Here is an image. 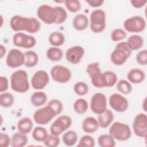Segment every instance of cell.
<instances>
[{
	"instance_id": "e575fe53",
	"label": "cell",
	"mask_w": 147,
	"mask_h": 147,
	"mask_svg": "<svg viewBox=\"0 0 147 147\" xmlns=\"http://www.w3.org/2000/svg\"><path fill=\"white\" fill-rule=\"evenodd\" d=\"M116 87L117 90L123 94H130L132 91L131 84L129 82L124 79L120 80L117 83Z\"/></svg>"
},
{
	"instance_id": "681fc988",
	"label": "cell",
	"mask_w": 147,
	"mask_h": 147,
	"mask_svg": "<svg viewBox=\"0 0 147 147\" xmlns=\"http://www.w3.org/2000/svg\"><path fill=\"white\" fill-rule=\"evenodd\" d=\"M86 2L91 7H97L102 5L104 2L103 0H86Z\"/></svg>"
},
{
	"instance_id": "3957f363",
	"label": "cell",
	"mask_w": 147,
	"mask_h": 147,
	"mask_svg": "<svg viewBox=\"0 0 147 147\" xmlns=\"http://www.w3.org/2000/svg\"><path fill=\"white\" fill-rule=\"evenodd\" d=\"M131 49L126 41L119 42L116 45L115 49L110 55L112 63L116 65L123 64L131 54Z\"/></svg>"
},
{
	"instance_id": "f1b7e54d",
	"label": "cell",
	"mask_w": 147,
	"mask_h": 147,
	"mask_svg": "<svg viewBox=\"0 0 147 147\" xmlns=\"http://www.w3.org/2000/svg\"><path fill=\"white\" fill-rule=\"evenodd\" d=\"M78 136L76 131L70 130L65 132L62 136L63 143L68 146H72L76 144L78 141Z\"/></svg>"
},
{
	"instance_id": "5b68a950",
	"label": "cell",
	"mask_w": 147,
	"mask_h": 147,
	"mask_svg": "<svg viewBox=\"0 0 147 147\" xmlns=\"http://www.w3.org/2000/svg\"><path fill=\"white\" fill-rule=\"evenodd\" d=\"M109 134L115 140L125 141L131 136V131L128 125L120 122L113 123L109 130Z\"/></svg>"
},
{
	"instance_id": "9c48e42d",
	"label": "cell",
	"mask_w": 147,
	"mask_h": 147,
	"mask_svg": "<svg viewBox=\"0 0 147 147\" xmlns=\"http://www.w3.org/2000/svg\"><path fill=\"white\" fill-rule=\"evenodd\" d=\"M72 125V119L67 115H60L57 117L50 126L51 134L59 136L64 131L69 129Z\"/></svg>"
},
{
	"instance_id": "836d02e7",
	"label": "cell",
	"mask_w": 147,
	"mask_h": 147,
	"mask_svg": "<svg viewBox=\"0 0 147 147\" xmlns=\"http://www.w3.org/2000/svg\"><path fill=\"white\" fill-rule=\"evenodd\" d=\"M14 102L13 95L9 92H2L0 95V105L2 107L7 108L12 106Z\"/></svg>"
},
{
	"instance_id": "8d00e7d4",
	"label": "cell",
	"mask_w": 147,
	"mask_h": 147,
	"mask_svg": "<svg viewBox=\"0 0 147 147\" xmlns=\"http://www.w3.org/2000/svg\"><path fill=\"white\" fill-rule=\"evenodd\" d=\"M105 77L106 87H111L115 85L118 80L117 75L115 72L111 71H106L103 72Z\"/></svg>"
},
{
	"instance_id": "ab89813d",
	"label": "cell",
	"mask_w": 147,
	"mask_h": 147,
	"mask_svg": "<svg viewBox=\"0 0 147 147\" xmlns=\"http://www.w3.org/2000/svg\"><path fill=\"white\" fill-rule=\"evenodd\" d=\"M95 145L94 138L89 135L83 136L79 141L78 146L94 147Z\"/></svg>"
},
{
	"instance_id": "b9f144b4",
	"label": "cell",
	"mask_w": 147,
	"mask_h": 147,
	"mask_svg": "<svg viewBox=\"0 0 147 147\" xmlns=\"http://www.w3.org/2000/svg\"><path fill=\"white\" fill-rule=\"evenodd\" d=\"M57 11V20L56 21V24L63 23L67 18V12L65 9L61 6H55Z\"/></svg>"
},
{
	"instance_id": "83f0119b",
	"label": "cell",
	"mask_w": 147,
	"mask_h": 147,
	"mask_svg": "<svg viewBox=\"0 0 147 147\" xmlns=\"http://www.w3.org/2000/svg\"><path fill=\"white\" fill-rule=\"evenodd\" d=\"M46 55L48 59L51 61H57L61 60L64 53L61 49L56 47H52L47 49Z\"/></svg>"
},
{
	"instance_id": "1f68e13d",
	"label": "cell",
	"mask_w": 147,
	"mask_h": 147,
	"mask_svg": "<svg viewBox=\"0 0 147 147\" xmlns=\"http://www.w3.org/2000/svg\"><path fill=\"white\" fill-rule=\"evenodd\" d=\"M48 131L47 129L41 126L36 127L32 131V138L36 141H44L48 137Z\"/></svg>"
},
{
	"instance_id": "74e56055",
	"label": "cell",
	"mask_w": 147,
	"mask_h": 147,
	"mask_svg": "<svg viewBox=\"0 0 147 147\" xmlns=\"http://www.w3.org/2000/svg\"><path fill=\"white\" fill-rule=\"evenodd\" d=\"M64 2L66 8L72 13L78 12L82 7L81 3L78 0H66Z\"/></svg>"
},
{
	"instance_id": "4dcf8cb0",
	"label": "cell",
	"mask_w": 147,
	"mask_h": 147,
	"mask_svg": "<svg viewBox=\"0 0 147 147\" xmlns=\"http://www.w3.org/2000/svg\"><path fill=\"white\" fill-rule=\"evenodd\" d=\"M98 144L101 147H114L115 146V139L110 134L100 135L98 138Z\"/></svg>"
},
{
	"instance_id": "7c38bea8",
	"label": "cell",
	"mask_w": 147,
	"mask_h": 147,
	"mask_svg": "<svg viewBox=\"0 0 147 147\" xmlns=\"http://www.w3.org/2000/svg\"><path fill=\"white\" fill-rule=\"evenodd\" d=\"M13 43L17 47L28 49L36 45V40L32 36L22 32H17L13 36Z\"/></svg>"
},
{
	"instance_id": "9a60e30c",
	"label": "cell",
	"mask_w": 147,
	"mask_h": 147,
	"mask_svg": "<svg viewBox=\"0 0 147 147\" xmlns=\"http://www.w3.org/2000/svg\"><path fill=\"white\" fill-rule=\"evenodd\" d=\"M109 103L114 110L118 113L125 111L129 106L127 99L118 93H114L110 95Z\"/></svg>"
},
{
	"instance_id": "f907efd6",
	"label": "cell",
	"mask_w": 147,
	"mask_h": 147,
	"mask_svg": "<svg viewBox=\"0 0 147 147\" xmlns=\"http://www.w3.org/2000/svg\"><path fill=\"white\" fill-rule=\"evenodd\" d=\"M6 52V47L3 45L2 44L0 45V57L1 58H2L3 56L5 55Z\"/></svg>"
},
{
	"instance_id": "ee69618b",
	"label": "cell",
	"mask_w": 147,
	"mask_h": 147,
	"mask_svg": "<svg viewBox=\"0 0 147 147\" xmlns=\"http://www.w3.org/2000/svg\"><path fill=\"white\" fill-rule=\"evenodd\" d=\"M47 104L50 105L54 109L57 115L60 114L63 110V105L62 102L59 99H52Z\"/></svg>"
},
{
	"instance_id": "484cf974",
	"label": "cell",
	"mask_w": 147,
	"mask_h": 147,
	"mask_svg": "<svg viewBox=\"0 0 147 147\" xmlns=\"http://www.w3.org/2000/svg\"><path fill=\"white\" fill-rule=\"evenodd\" d=\"M48 41L51 45L57 47L62 45L64 43L65 36L61 32L55 31L49 34Z\"/></svg>"
},
{
	"instance_id": "7dc6e473",
	"label": "cell",
	"mask_w": 147,
	"mask_h": 147,
	"mask_svg": "<svg viewBox=\"0 0 147 147\" xmlns=\"http://www.w3.org/2000/svg\"><path fill=\"white\" fill-rule=\"evenodd\" d=\"M9 87V80L8 79L4 76L0 77V92H5Z\"/></svg>"
},
{
	"instance_id": "cb8c5ba5",
	"label": "cell",
	"mask_w": 147,
	"mask_h": 147,
	"mask_svg": "<svg viewBox=\"0 0 147 147\" xmlns=\"http://www.w3.org/2000/svg\"><path fill=\"white\" fill-rule=\"evenodd\" d=\"M47 101V95L42 91H36L30 96V102L35 107L43 106Z\"/></svg>"
},
{
	"instance_id": "30bf717a",
	"label": "cell",
	"mask_w": 147,
	"mask_h": 147,
	"mask_svg": "<svg viewBox=\"0 0 147 147\" xmlns=\"http://www.w3.org/2000/svg\"><path fill=\"white\" fill-rule=\"evenodd\" d=\"M51 75L54 81L60 83H65L71 79L72 72L65 66L55 65L51 68Z\"/></svg>"
},
{
	"instance_id": "5bb4252c",
	"label": "cell",
	"mask_w": 147,
	"mask_h": 147,
	"mask_svg": "<svg viewBox=\"0 0 147 147\" xmlns=\"http://www.w3.org/2000/svg\"><path fill=\"white\" fill-rule=\"evenodd\" d=\"M25 56L21 51L13 48L7 53L6 59V65L12 68H16L24 64Z\"/></svg>"
},
{
	"instance_id": "ffe728a7",
	"label": "cell",
	"mask_w": 147,
	"mask_h": 147,
	"mask_svg": "<svg viewBox=\"0 0 147 147\" xmlns=\"http://www.w3.org/2000/svg\"><path fill=\"white\" fill-rule=\"evenodd\" d=\"M127 78L130 83L133 84H139L145 80V74L141 69L134 68L128 72Z\"/></svg>"
},
{
	"instance_id": "603a6c76",
	"label": "cell",
	"mask_w": 147,
	"mask_h": 147,
	"mask_svg": "<svg viewBox=\"0 0 147 147\" xmlns=\"http://www.w3.org/2000/svg\"><path fill=\"white\" fill-rule=\"evenodd\" d=\"M28 142V137L26 134L18 131L12 135L10 145L12 147H22L25 146Z\"/></svg>"
},
{
	"instance_id": "ba28073f",
	"label": "cell",
	"mask_w": 147,
	"mask_h": 147,
	"mask_svg": "<svg viewBox=\"0 0 147 147\" xmlns=\"http://www.w3.org/2000/svg\"><path fill=\"white\" fill-rule=\"evenodd\" d=\"M145 19L140 16H134L127 18L123 22L124 29L130 33H140L146 27Z\"/></svg>"
},
{
	"instance_id": "d4e9b609",
	"label": "cell",
	"mask_w": 147,
	"mask_h": 147,
	"mask_svg": "<svg viewBox=\"0 0 147 147\" xmlns=\"http://www.w3.org/2000/svg\"><path fill=\"white\" fill-rule=\"evenodd\" d=\"M25 61L24 65L26 67H33L36 66L38 62V54L33 51H27L24 53Z\"/></svg>"
},
{
	"instance_id": "8fae6325",
	"label": "cell",
	"mask_w": 147,
	"mask_h": 147,
	"mask_svg": "<svg viewBox=\"0 0 147 147\" xmlns=\"http://www.w3.org/2000/svg\"><path fill=\"white\" fill-rule=\"evenodd\" d=\"M134 134L139 137L146 138L147 136V116L144 113L136 115L133 122Z\"/></svg>"
},
{
	"instance_id": "d6a6232c",
	"label": "cell",
	"mask_w": 147,
	"mask_h": 147,
	"mask_svg": "<svg viewBox=\"0 0 147 147\" xmlns=\"http://www.w3.org/2000/svg\"><path fill=\"white\" fill-rule=\"evenodd\" d=\"M88 102L83 98H78L74 102V109L78 114H82L86 113L88 109Z\"/></svg>"
},
{
	"instance_id": "e0dca14e",
	"label": "cell",
	"mask_w": 147,
	"mask_h": 147,
	"mask_svg": "<svg viewBox=\"0 0 147 147\" xmlns=\"http://www.w3.org/2000/svg\"><path fill=\"white\" fill-rule=\"evenodd\" d=\"M84 48L80 45H75L68 48L65 52L67 60L74 64L79 63L84 55Z\"/></svg>"
},
{
	"instance_id": "4316f807",
	"label": "cell",
	"mask_w": 147,
	"mask_h": 147,
	"mask_svg": "<svg viewBox=\"0 0 147 147\" xmlns=\"http://www.w3.org/2000/svg\"><path fill=\"white\" fill-rule=\"evenodd\" d=\"M129 44L131 51H136L140 49L144 45L143 38L137 34L130 36L126 41Z\"/></svg>"
},
{
	"instance_id": "f35d334b",
	"label": "cell",
	"mask_w": 147,
	"mask_h": 147,
	"mask_svg": "<svg viewBox=\"0 0 147 147\" xmlns=\"http://www.w3.org/2000/svg\"><path fill=\"white\" fill-rule=\"evenodd\" d=\"M126 36L127 33L126 31L121 28L114 29L111 33V39L114 42L120 41L125 38Z\"/></svg>"
},
{
	"instance_id": "c3c4849f",
	"label": "cell",
	"mask_w": 147,
	"mask_h": 147,
	"mask_svg": "<svg viewBox=\"0 0 147 147\" xmlns=\"http://www.w3.org/2000/svg\"><path fill=\"white\" fill-rule=\"evenodd\" d=\"M146 0H131L130 1V3L133 6L136 8H141L145 5L146 3Z\"/></svg>"
},
{
	"instance_id": "7402d4cb",
	"label": "cell",
	"mask_w": 147,
	"mask_h": 147,
	"mask_svg": "<svg viewBox=\"0 0 147 147\" xmlns=\"http://www.w3.org/2000/svg\"><path fill=\"white\" fill-rule=\"evenodd\" d=\"M17 127L18 131L22 134H27L32 131L33 127V123L29 117H25L21 118L18 121Z\"/></svg>"
},
{
	"instance_id": "8992f818",
	"label": "cell",
	"mask_w": 147,
	"mask_h": 147,
	"mask_svg": "<svg viewBox=\"0 0 147 147\" xmlns=\"http://www.w3.org/2000/svg\"><path fill=\"white\" fill-rule=\"evenodd\" d=\"M57 115L54 109L48 104L34 111L33 119L36 123L39 125L48 124Z\"/></svg>"
},
{
	"instance_id": "f6af8a7d",
	"label": "cell",
	"mask_w": 147,
	"mask_h": 147,
	"mask_svg": "<svg viewBox=\"0 0 147 147\" xmlns=\"http://www.w3.org/2000/svg\"><path fill=\"white\" fill-rule=\"evenodd\" d=\"M86 72L88 74L89 76H91L93 74L100 72V68L99 67V64L98 62H94L88 64L87 65L86 69Z\"/></svg>"
},
{
	"instance_id": "7bdbcfd3",
	"label": "cell",
	"mask_w": 147,
	"mask_h": 147,
	"mask_svg": "<svg viewBox=\"0 0 147 147\" xmlns=\"http://www.w3.org/2000/svg\"><path fill=\"white\" fill-rule=\"evenodd\" d=\"M136 61L140 65H145L147 64V50L142 49L136 55Z\"/></svg>"
},
{
	"instance_id": "6da1fadb",
	"label": "cell",
	"mask_w": 147,
	"mask_h": 147,
	"mask_svg": "<svg viewBox=\"0 0 147 147\" xmlns=\"http://www.w3.org/2000/svg\"><path fill=\"white\" fill-rule=\"evenodd\" d=\"M10 26L13 30L17 32L25 31L29 33H35L40 30L41 24L35 17L15 15L10 20Z\"/></svg>"
},
{
	"instance_id": "44dd1931",
	"label": "cell",
	"mask_w": 147,
	"mask_h": 147,
	"mask_svg": "<svg viewBox=\"0 0 147 147\" xmlns=\"http://www.w3.org/2000/svg\"><path fill=\"white\" fill-rule=\"evenodd\" d=\"M114 117L113 111L109 109H106L104 112L99 114L98 116L97 120L99 126L102 128L109 127L113 121Z\"/></svg>"
},
{
	"instance_id": "bcb514c9",
	"label": "cell",
	"mask_w": 147,
	"mask_h": 147,
	"mask_svg": "<svg viewBox=\"0 0 147 147\" xmlns=\"http://www.w3.org/2000/svg\"><path fill=\"white\" fill-rule=\"evenodd\" d=\"M11 144V138L9 136L5 133H1V145L3 147H7Z\"/></svg>"
},
{
	"instance_id": "277c9868",
	"label": "cell",
	"mask_w": 147,
	"mask_h": 147,
	"mask_svg": "<svg viewBox=\"0 0 147 147\" xmlns=\"http://www.w3.org/2000/svg\"><path fill=\"white\" fill-rule=\"evenodd\" d=\"M106 13L102 9L93 10L90 16V29L94 33H99L106 28Z\"/></svg>"
},
{
	"instance_id": "4fadbf2b",
	"label": "cell",
	"mask_w": 147,
	"mask_h": 147,
	"mask_svg": "<svg viewBox=\"0 0 147 147\" xmlns=\"http://www.w3.org/2000/svg\"><path fill=\"white\" fill-rule=\"evenodd\" d=\"M90 108L92 112L99 115L107 109V99L106 96L100 92L94 94L90 100Z\"/></svg>"
},
{
	"instance_id": "7a4b0ae2",
	"label": "cell",
	"mask_w": 147,
	"mask_h": 147,
	"mask_svg": "<svg viewBox=\"0 0 147 147\" xmlns=\"http://www.w3.org/2000/svg\"><path fill=\"white\" fill-rule=\"evenodd\" d=\"M11 89L18 93H24L29 90L30 85L26 71L19 69L13 72L10 76Z\"/></svg>"
},
{
	"instance_id": "60d3db41",
	"label": "cell",
	"mask_w": 147,
	"mask_h": 147,
	"mask_svg": "<svg viewBox=\"0 0 147 147\" xmlns=\"http://www.w3.org/2000/svg\"><path fill=\"white\" fill-rule=\"evenodd\" d=\"M60 140L58 136L51 134L48 135V137L44 141V144L48 147H56L60 144Z\"/></svg>"
},
{
	"instance_id": "f546056e",
	"label": "cell",
	"mask_w": 147,
	"mask_h": 147,
	"mask_svg": "<svg viewBox=\"0 0 147 147\" xmlns=\"http://www.w3.org/2000/svg\"><path fill=\"white\" fill-rule=\"evenodd\" d=\"M91 82L92 85L96 88H103L106 87V83L103 72H98L91 76Z\"/></svg>"
},
{
	"instance_id": "d590c367",
	"label": "cell",
	"mask_w": 147,
	"mask_h": 147,
	"mask_svg": "<svg viewBox=\"0 0 147 147\" xmlns=\"http://www.w3.org/2000/svg\"><path fill=\"white\" fill-rule=\"evenodd\" d=\"M74 90L79 96H84L88 92V86L83 82H76L74 86Z\"/></svg>"
},
{
	"instance_id": "ac0fdd59",
	"label": "cell",
	"mask_w": 147,
	"mask_h": 147,
	"mask_svg": "<svg viewBox=\"0 0 147 147\" xmlns=\"http://www.w3.org/2000/svg\"><path fill=\"white\" fill-rule=\"evenodd\" d=\"M88 24L89 20L88 17L83 13L76 14L72 20L73 27L78 31L85 30L88 27Z\"/></svg>"
},
{
	"instance_id": "52a82bcc",
	"label": "cell",
	"mask_w": 147,
	"mask_h": 147,
	"mask_svg": "<svg viewBox=\"0 0 147 147\" xmlns=\"http://www.w3.org/2000/svg\"><path fill=\"white\" fill-rule=\"evenodd\" d=\"M38 17L46 24H55L57 20V11L55 7L48 4L40 5L37 10Z\"/></svg>"
},
{
	"instance_id": "2e32d148",
	"label": "cell",
	"mask_w": 147,
	"mask_h": 147,
	"mask_svg": "<svg viewBox=\"0 0 147 147\" xmlns=\"http://www.w3.org/2000/svg\"><path fill=\"white\" fill-rule=\"evenodd\" d=\"M49 81V76L47 72L44 70H38L34 72L31 79L32 87L37 90L44 88Z\"/></svg>"
},
{
	"instance_id": "d6986e66",
	"label": "cell",
	"mask_w": 147,
	"mask_h": 147,
	"mask_svg": "<svg viewBox=\"0 0 147 147\" xmlns=\"http://www.w3.org/2000/svg\"><path fill=\"white\" fill-rule=\"evenodd\" d=\"M82 129L86 133H93L97 131L99 127L98 120L93 117H87L82 122Z\"/></svg>"
}]
</instances>
